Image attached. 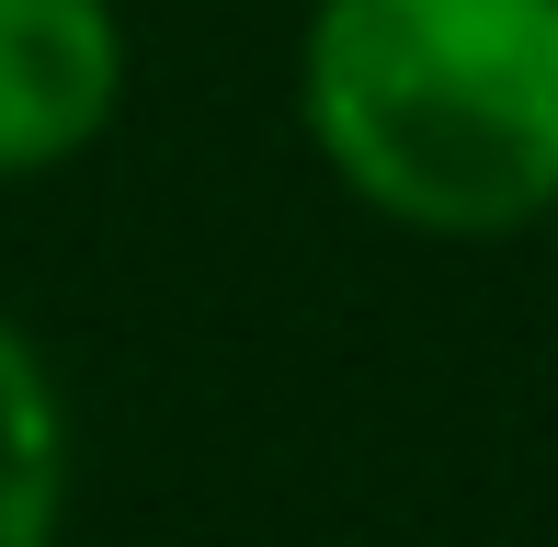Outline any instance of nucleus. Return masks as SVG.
Masks as SVG:
<instances>
[{"label": "nucleus", "mask_w": 558, "mask_h": 547, "mask_svg": "<svg viewBox=\"0 0 558 547\" xmlns=\"http://www.w3.org/2000/svg\"><path fill=\"white\" fill-rule=\"evenodd\" d=\"M296 104L353 206L513 240L558 206V0H319Z\"/></svg>", "instance_id": "nucleus-1"}, {"label": "nucleus", "mask_w": 558, "mask_h": 547, "mask_svg": "<svg viewBox=\"0 0 558 547\" xmlns=\"http://www.w3.org/2000/svg\"><path fill=\"white\" fill-rule=\"evenodd\" d=\"M125 104L114 0H0V183L81 160Z\"/></svg>", "instance_id": "nucleus-2"}, {"label": "nucleus", "mask_w": 558, "mask_h": 547, "mask_svg": "<svg viewBox=\"0 0 558 547\" xmlns=\"http://www.w3.org/2000/svg\"><path fill=\"white\" fill-rule=\"evenodd\" d=\"M69 525V400L46 354L0 319V547H58Z\"/></svg>", "instance_id": "nucleus-3"}]
</instances>
